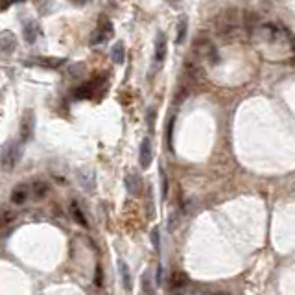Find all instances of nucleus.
<instances>
[{
  "label": "nucleus",
  "instance_id": "nucleus-1",
  "mask_svg": "<svg viewBox=\"0 0 295 295\" xmlns=\"http://www.w3.org/2000/svg\"><path fill=\"white\" fill-rule=\"evenodd\" d=\"M21 153H23V148H19V146H4L2 148V164H4V168L15 166L21 159Z\"/></svg>",
  "mask_w": 295,
  "mask_h": 295
},
{
  "label": "nucleus",
  "instance_id": "nucleus-2",
  "mask_svg": "<svg viewBox=\"0 0 295 295\" xmlns=\"http://www.w3.org/2000/svg\"><path fill=\"white\" fill-rule=\"evenodd\" d=\"M164 55H166V39H164V33H157L155 54H153V70H157V68L162 65Z\"/></svg>",
  "mask_w": 295,
  "mask_h": 295
},
{
  "label": "nucleus",
  "instance_id": "nucleus-3",
  "mask_svg": "<svg viewBox=\"0 0 295 295\" xmlns=\"http://www.w3.org/2000/svg\"><path fill=\"white\" fill-rule=\"evenodd\" d=\"M187 31H188V15L181 13L177 26H175V45H183L187 39Z\"/></svg>",
  "mask_w": 295,
  "mask_h": 295
},
{
  "label": "nucleus",
  "instance_id": "nucleus-4",
  "mask_svg": "<svg viewBox=\"0 0 295 295\" xmlns=\"http://www.w3.org/2000/svg\"><path fill=\"white\" fill-rule=\"evenodd\" d=\"M138 161H140V168H148L152 164V140L150 138H144L142 144H140Z\"/></svg>",
  "mask_w": 295,
  "mask_h": 295
},
{
  "label": "nucleus",
  "instance_id": "nucleus-5",
  "mask_svg": "<svg viewBox=\"0 0 295 295\" xmlns=\"http://www.w3.org/2000/svg\"><path fill=\"white\" fill-rule=\"evenodd\" d=\"M126 188H128L129 194H138V192L142 190V179H140V175L135 174V172L128 174V177H126Z\"/></svg>",
  "mask_w": 295,
  "mask_h": 295
},
{
  "label": "nucleus",
  "instance_id": "nucleus-6",
  "mask_svg": "<svg viewBox=\"0 0 295 295\" xmlns=\"http://www.w3.org/2000/svg\"><path fill=\"white\" fill-rule=\"evenodd\" d=\"M118 273H120L122 284H124V290L126 292H131V275H129V268L124 260H118Z\"/></svg>",
  "mask_w": 295,
  "mask_h": 295
},
{
  "label": "nucleus",
  "instance_id": "nucleus-7",
  "mask_svg": "<svg viewBox=\"0 0 295 295\" xmlns=\"http://www.w3.org/2000/svg\"><path fill=\"white\" fill-rule=\"evenodd\" d=\"M0 48L4 54H11L17 48V39L11 33H2L0 37Z\"/></svg>",
  "mask_w": 295,
  "mask_h": 295
},
{
  "label": "nucleus",
  "instance_id": "nucleus-8",
  "mask_svg": "<svg viewBox=\"0 0 295 295\" xmlns=\"http://www.w3.org/2000/svg\"><path fill=\"white\" fill-rule=\"evenodd\" d=\"M111 57H113V61L118 63V65H122V63L126 61V46H124V43H116V45L113 46Z\"/></svg>",
  "mask_w": 295,
  "mask_h": 295
},
{
  "label": "nucleus",
  "instance_id": "nucleus-9",
  "mask_svg": "<svg viewBox=\"0 0 295 295\" xmlns=\"http://www.w3.org/2000/svg\"><path fill=\"white\" fill-rule=\"evenodd\" d=\"M26 190H30L28 187H24V185H21V187H17L15 190H13V194H11V201L15 205H21L24 203V199L28 197V192Z\"/></svg>",
  "mask_w": 295,
  "mask_h": 295
},
{
  "label": "nucleus",
  "instance_id": "nucleus-10",
  "mask_svg": "<svg viewBox=\"0 0 295 295\" xmlns=\"http://www.w3.org/2000/svg\"><path fill=\"white\" fill-rule=\"evenodd\" d=\"M24 37H26L28 43H33L35 37H37V24L35 23L26 24V26H24Z\"/></svg>",
  "mask_w": 295,
  "mask_h": 295
},
{
  "label": "nucleus",
  "instance_id": "nucleus-11",
  "mask_svg": "<svg viewBox=\"0 0 295 295\" xmlns=\"http://www.w3.org/2000/svg\"><path fill=\"white\" fill-rule=\"evenodd\" d=\"M150 275L148 273H144V277H142V290H144V294H148V295H153L155 294V290L152 288V282H150Z\"/></svg>",
  "mask_w": 295,
  "mask_h": 295
},
{
  "label": "nucleus",
  "instance_id": "nucleus-12",
  "mask_svg": "<svg viewBox=\"0 0 295 295\" xmlns=\"http://www.w3.org/2000/svg\"><path fill=\"white\" fill-rule=\"evenodd\" d=\"M33 188L37 190V192H35V196L37 197H43L46 194V190H48V187H46L45 183H35V185H33Z\"/></svg>",
  "mask_w": 295,
  "mask_h": 295
},
{
  "label": "nucleus",
  "instance_id": "nucleus-13",
  "mask_svg": "<svg viewBox=\"0 0 295 295\" xmlns=\"http://www.w3.org/2000/svg\"><path fill=\"white\" fill-rule=\"evenodd\" d=\"M72 214H74V216H76V218H78V221H80V223H81V225H87V221H85L83 214H81V212H80V209H78V205H76V203H72Z\"/></svg>",
  "mask_w": 295,
  "mask_h": 295
},
{
  "label": "nucleus",
  "instance_id": "nucleus-14",
  "mask_svg": "<svg viewBox=\"0 0 295 295\" xmlns=\"http://www.w3.org/2000/svg\"><path fill=\"white\" fill-rule=\"evenodd\" d=\"M152 240H153V245H155V249L159 251V229H153Z\"/></svg>",
  "mask_w": 295,
  "mask_h": 295
},
{
  "label": "nucleus",
  "instance_id": "nucleus-15",
  "mask_svg": "<svg viewBox=\"0 0 295 295\" xmlns=\"http://www.w3.org/2000/svg\"><path fill=\"white\" fill-rule=\"evenodd\" d=\"M162 284V268H161V264H159V268H157V277H155V286H161Z\"/></svg>",
  "mask_w": 295,
  "mask_h": 295
}]
</instances>
